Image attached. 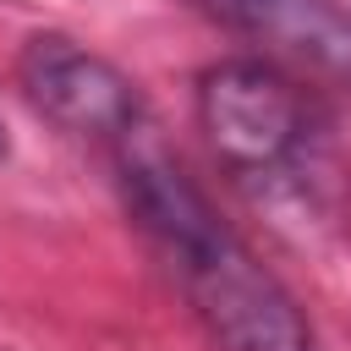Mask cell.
Returning <instances> with one entry per match:
<instances>
[{"mask_svg":"<svg viewBox=\"0 0 351 351\" xmlns=\"http://www.w3.org/2000/svg\"><path fill=\"white\" fill-rule=\"evenodd\" d=\"M115 176L126 214L165 252L192 313L225 351H313V329L285 296V285L208 208L192 176L159 148L154 126L115 154Z\"/></svg>","mask_w":351,"mask_h":351,"instance_id":"cell-1","label":"cell"},{"mask_svg":"<svg viewBox=\"0 0 351 351\" xmlns=\"http://www.w3.org/2000/svg\"><path fill=\"white\" fill-rule=\"evenodd\" d=\"M197 121L214 143V154L236 176H285L302 165L313 115L302 88L258 55L219 60L197 77Z\"/></svg>","mask_w":351,"mask_h":351,"instance_id":"cell-2","label":"cell"},{"mask_svg":"<svg viewBox=\"0 0 351 351\" xmlns=\"http://www.w3.org/2000/svg\"><path fill=\"white\" fill-rule=\"evenodd\" d=\"M16 82L49 126H60L77 143L104 148L110 159L148 132L137 88L104 55L82 49L66 33H33L16 55Z\"/></svg>","mask_w":351,"mask_h":351,"instance_id":"cell-3","label":"cell"},{"mask_svg":"<svg viewBox=\"0 0 351 351\" xmlns=\"http://www.w3.org/2000/svg\"><path fill=\"white\" fill-rule=\"evenodd\" d=\"M186 5L285 60L351 77V11L335 0H186Z\"/></svg>","mask_w":351,"mask_h":351,"instance_id":"cell-4","label":"cell"},{"mask_svg":"<svg viewBox=\"0 0 351 351\" xmlns=\"http://www.w3.org/2000/svg\"><path fill=\"white\" fill-rule=\"evenodd\" d=\"M0 159H5V126H0Z\"/></svg>","mask_w":351,"mask_h":351,"instance_id":"cell-5","label":"cell"}]
</instances>
